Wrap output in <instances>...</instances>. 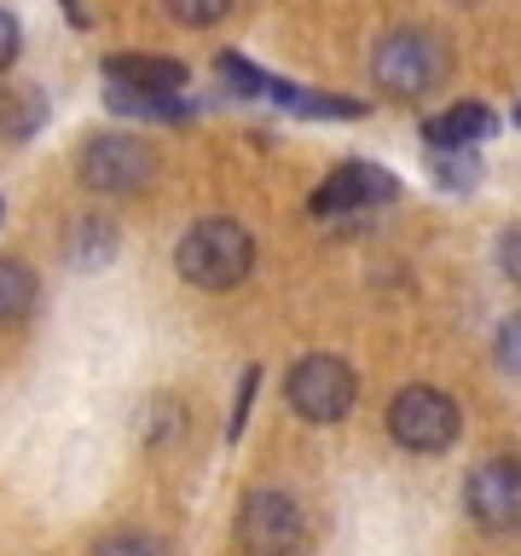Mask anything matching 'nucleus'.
I'll return each instance as SVG.
<instances>
[{
  "instance_id": "1",
  "label": "nucleus",
  "mask_w": 521,
  "mask_h": 556,
  "mask_svg": "<svg viewBox=\"0 0 521 556\" xmlns=\"http://www.w3.org/2000/svg\"><path fill=\"white\" fill-rule=\"evenodd\" d=\"M250 267H255L250 226H238L226 215L198 220L180 243H174V273H180L191 290H232L250 278Z\"/></svg>"
},
{
  "instance_id": "2",
  "label": "nucleus",
  "mask_w": 521,
  "mask_h": 556,
  "mask_svg": "<svg viewBox=\"0 0 521 556\" xmlns=\"http://www.w3.org/2000/svg\"><path fill=\"white\" fill-rule=\"evenodd\" d=\"M371 76L389 99H429L452 76V41L434 29H394L371 52Z\"/></svg>"
},
{
  "instance_id": "3",
  "label": "nucleus",
  "mask_w": 521,
  "mask_h": 556,
  "mask_svg": "<svg viewBox=\"0 0 521 556\" xmlns=\"http://www.w3.org/2000/svg\"><path fill=\"white\" fill-rule=\"evenodd\" d=\"M156 151L134 134H87L76 151V180L99 198H128V191L151 186Z\"/></svg>"
},
{
  "instance_id": "4",
  "label": "nucleus",
  "mask_w": 521,
  "mask_h": 556,
  "mask_svg": "<svg viewBox=\"0 0 521 556\" xmlns=\"http://www.w3.org/2000/svg\"><path fill=\"white\" fill-rule=\"evenodd\" d=\"M284 394L307 424H342L359 400V377L342 354H302L284 377Z\"/></svg>"
},
{
  "instance_id": "5",
  "label": "nucleus",
  "mask_w": 521,
  "mask_h": 556,
  "mask_svg": "<svg viewBox=\"0 0 521 556\" xmlns=\"http://www.w3.org/2000/svg\"><path fill=\"white\" fill-rule=\"evenodd\" d=\"M389 434L417 458H434L458 441V400L429 389V382H411L389 400Z\"/></svg>"
},
{
  "instance_id": "6",
  "label": "nucleus",
  "mask_w": 521,
  "mask_h": 556,
  "mask_svg": "<svg viewBox=\"0 0 521 556\" xmlns=\"http://www.w3.org/2000/svg\"><path fill=\"white\" fill-rule=\"evenodd\" d=\"M302 504L290 493H278V486H255L250 498H243L238 510V545L250 556H295L302 551Z\"/></svg>"
},
{
  "instance_id": "7",
  "label": "nucleus",
  "mask_w": 521,
  "mask_h": 556,
  "mask_svg": "<svg viewBox=\"0 0 521 556\" xmlns=\"http://www.w3.org/2000/svg\"><path fill=\"white\" fill-rule=\"evenodd\" d=\"M399 198V180L377 163H342L313 186V215L319 220H347V215H371Z\"/></svg>"
},
{
  "instance_id": "8",
  "label": "nucleus",
  "mask_w": 521,
  "mask_h": 556,
  "mask_svg": "<svg viewBox=\"0 0 521 556\" xmlns=\"http://www.w3.org/2000/svg\"><path fill=\"white\" fill-rule=\"evenodd\" d=\"M463 504L486 533H516L521 528V458H486L469 469Z\"/></svg>"
},
{
  "instance_id": "9",
  "label": "nucleus",
  "mask_w": 521,
  "mask_h": 556,
  "mask_svg": "<svg viewBox=\"0 0 521 556\" xmlns=\"http://www.w3.org/2000/svg\"><path fill=\"white\" fill-rule=\"evenodd\" d=\"M104 81L139 87V93H180L186 59H168V52H111L104 59Z\"/></svg>"
},
{
  "instance_id": "10",
  "label": "nucleus",
  "mask_w": 521,
  "mask_h": 556,
  "mask_svg": "<svg viewBox=\"0 0 521 556\" xmlns=\"http://www.w3.org/2000/svg\"><path fill=\"white\" fill-rule=\"evenodd\" d=\"M493 134H498V116L486 111L481 99H463V104H452V111L423 122L429 146H481V139H493Z\"/></svg>"
},
{
  "instance_id": "11",
  "label": "nucleus",
  "mask_w": 521,
  "mask_h": 556,
  "mask_svg": "<svg viewBox=\"0 0 521 556\" xmlns=\"http://www.w3.org/2000/svg\"><path fill=\"white\" fill-rule=\"evenodd\" d=\"M267 99H278L295 116H319V122H359L365 116L359 99H347V93H313V87H295V81H278V76H267Z\"/></svg>"
},
{
  "instance_id": "12",
  "label": "nucleus",
  "mask_w": 521,
  "mask_h": 556,
  "mask_svg": "<svg viewBox=\"0 0 521 556\" xmlns=\"http://www.w3.org/2000/svg\"><path fill=\"white\" fill-rule=\"evenodd\" d=\"M35 302H41V278H35V267L17 261V255H0V325L29 319Z\"/></svg>"
},
{
  "instance_id": "13",
  "label": "nucleus",
  "mask_w": 521,
  "mask_h": 556,
  "mask_svg": "<svg viewBox=\"0 0 521 556\" xmlns=\"http://www.w3.org/2000/svg\"><path fill=\"white\" fill-rule=\"evenodd\" d=\"M104 104L116 116H139V122H186L191 116V104H180V93H139V87H122V81L104 87Z\"/></svg>"
},
{
  "instance_id": "14",
  "label": "nucleus",
  "mask_w": 521,
  "mask_h": 556,
  "mask_svg": "<svg viewBox=\"0 0 521 556\" xmlns=\"http://www.w3.org/2000/svg\"><path fill=\"white\" fill-rule=\"evenodd\" d=\"M116 255V226L104 215H81L76 226H69V267H104V261Z\"/></svg>"
},
{
  "instance_id": "15",
  "label": "nucleus",
  "mask_w": 521,
  "mask_h": 556,
  "mask_svg": "<svg viewBox=\"0 0 521 556\" xmlns=\"http://www.w3.org/2000/svg\"><path fill=\"white\" fill-rule=\"evenodd\" d=\"M429 168H434V180H441L452 198H463V191L481 186V156H475V146H429Z\"/></svg>"
},
{
  "instance_id": "16",
  "label": "nucleus",
  "mask_w": 521,
  "mask_h": 556,
  "mask_svg": "<svg viewBox=\"0 0 521 556\" xmlns=\"http://www.w3.org/2000/svg\"><path fill=\"white\" fill-rule=\"evenodd\" d=\"M180 434H186V406L180 400H168V394L145 400V412H139V441L168 446V441H180Z\"/></svg>"
},
{
  "instance_id": "17",
  "label": "nucleus",
  "mask_w": 521,
  "mask_h": 556,
  "mask_svg": "<svg viewBox=\"0 0 521 556\" xmlns=\"http://www.w3.org/2000/svg\"><path fill=\"white\" fill-rule=\"evenodd\" d=\"M47 122V99L35 93V87H24V93H7L0 99V134H12V139H24L35 134Z\"/></svg>"
},
{
  "instance_id": "18",
  "label": "nucleus",
  "mask_w": 521,
  "mask_h": 556,
  "mask_svg": "<svg viewBox=\"0 0 521 556\" xmlns=\"http://www.w3.org/2000/svg\"><path fill=\"white\" fill-rule=\"evenodd\" d=\"M215 76H220V87H226L232 99H260V93H267V76H260V70L243 59V52H220V59H215Z\"/></svg>"
},
{
  "instance_id": "19",
  "label": "nucleus",
  "mask_w": 521,
  "mask_h": 556,
  "mask_svg": "<svg viewBox=\"0 0 521 556\" xmlns=\"http://www.w3.org/2000/svg\"><path fill=\"white\" fill-rule=\"evenodd\" d=\"M174 24H186V29H208V24H220L226 12H232V0H163Z\"/></svg>"
},
{
  "instance_id": "20",
  "label": "nucleus",
  "mask_w": 521,
  "mask_h": 556,
  "mask_svg": "<svg viewBox=\"0 0 521 556\" xmlns=\"http://www.w3.org/2000/svg\"><path fill=\"white\" fill-rule=\"evenodd\" d=\"M93 556H168L163 545H156L151 533H111V539H99Z\"/></svg>"
},
{
  "instance_id": "21",
  "label": "nucleus",
  "mask_w": 521,
  "mask_h": 556,
  "mask_svg": "<svg viewBox=\"0 0 521 556\" xmlns=\"http://www.w3.org/2000/svg\"><path fill=\"white\" fill-rule=\"evenodd\" d=\"M255 389H260V365H250V371H243V382H238V406H232V417H226V441H238V434H243V424H250Z\"/></svg>"
},
{
  "instance_id": "22",
  "label": "nucleus",
  "mask_w": 521,
  "mask_h": 556,
  "mask_svg": "<svg viewBox=\"0 0 521 556\" xmlns=\"http://www.w3.org/2000/svg\"><path fill=\"white\" fill-rule=\"evenodd\" d=\"M498 365H504V371H510V377L521 382V313L498 325Z\"/></svg>"
},
{
  "instance_id": "23",
  "label": "nucleus",
  "mask_w": 521,
  "mask_h": 556,
  "mask_svg": "<svg viewBox=\"0 0 521 556\" xmlns=\"http://www.w3.org/2000/svg\"><path fill=\"white\" fill-rule=\"evenodd\" d=\"M498 267L510 285H521V220L516 226H504V238H498Z\"/></svg>"
},
{
  "instance_id": "24",
  "label": "nucleus",
  "mask_w": 521,
  "mask_h": 556,
  "mask_svg": "<svg viewBox=\"0 0 521 556\" xmlns=\"http://www.w3.org/2000/svg\"><path fill=\"white\" fill-rule=\"evenodd\" d=\"M17 47H24V29H17V17L0 7V76L12 70V59H17Z\"/></svg>"
},
{
  "instance_id": "25",
  "label": "nucleus",
  "mask_w": 521,
  "mask_h": 556,
  "mask_svg": "<svg viewBox=\"0 0 521 556\" xmlns=\"http://www.w3.org/2000/svg\"><path fill=\"white\" fill-rule=\"evenodd\" d=\"M0 220H7V198H0Z\"/></svg>"
},
{
  "instance_id": "26",
  "label": "nucleus",
  "mask_w": 521,
  "mask_h": 556,
  "mask_svg": "<svg viewBox=\"0 0 521 556\" xmlns=\"http://www.w3.org/2000/svg\"><path fill=\"white\" fill-rule=\"evenodd\" d=\"M516 122H521V104H516Z\"/></svg>"
},
{
  "instance_id": "27",
  "label": "nucleus",
  "mask_w": 521,
  "mask_h": 556,
  "mask_svg": "<svg viewBox=\"0 0 521 556\" xmlns=\"http://www.w3.org/2000/svg\"><path fill=\"white\" fill-rule=\"evenodd\" d=\"M458 7H469V0H458Z\"/></svg>"
}]
</instances>
